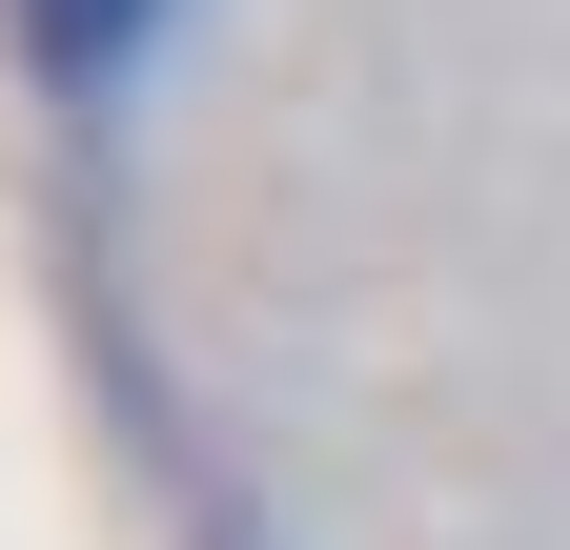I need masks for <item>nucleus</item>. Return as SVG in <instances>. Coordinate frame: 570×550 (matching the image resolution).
Returning a JSON list of instances; mask_svg holds the SVG:
<instances>
[{
    "instance_id": "nucleus-1",
    "label": "nucleus",
    "mask_w": 570,
    "mask_h": 550,
    "mask_svg": "<svg viewBox=\"0 0 570 550\" xmlns=\"http://www.w3.org/2000/svg\"><path fill=\"white\" fill-rule=\"evenodd\" d=\"M0 21H21V61H41V82H122L164 0H0Z\"/></svg>"
}]
</instances>
